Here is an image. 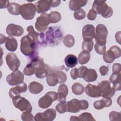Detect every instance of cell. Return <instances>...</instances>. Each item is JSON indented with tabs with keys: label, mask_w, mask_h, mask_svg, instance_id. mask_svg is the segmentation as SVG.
Returning a JSON list of instances; mask_svg holds the SVG:
<instances>
[{
	"label": "cell",
	"mask_w": 121,
	"mask_h": 121,
	"mask_svg": "<svg viewBox=\"0 0 121 121\" xmlns=\"http://www.w3.org/2000/svg\"><path fill=\"white\" fill-rule=\"evenodd\" d=\"M67 102L66 101L60 102L56 105L55 109L60 113H63L67 112Z\"/></svg>",
	"instance_id": "39"
},
{
	"label": "cell",
	"mask_w": 121,
	"mask_h": 121,
	"mask_svg": "<svg viewBox=\"0 0 121 121\" xmlns=\"http://www.w3.org/2000/svg\"><path fill=\"white\" fill-rule=\"evenodd\" d=\"M35 68L31 62L27 64L23 70L24 74L27 76H32V75L35 74Z\"/></svg>",
	"instance_id": "36"
},
{
	"label": "cell",
	"mask_w": 121,
	"mask_h": 121,
	"mask_svg": "<svg viewBox=\"0 0 121 121\" xmlns=\"http://www.w3.org/2000/svg\"><path fill=\"white\" fill-rule=\"evenodd\" d=\"M112 70L113 72L121 73V65L120 63H115L112 65Z\"/></svg>",
	"instance_id": "46"
},
{
	"label": "cell",
	"mask_w": 121,
	"mask_h": 121,
	"mask_svg": "<svg viewBox=\"0 0 121 121\" xmlns=\"http://www.w3.org/2000/svg\"><path fill=\"white\" fill-rule=\"evenodd\" d=\"M48 19L50 23H56L61 20V14L57 11H52L48 15Z\"/></svg>",
	"instance_id": "33"
},
{
	"label": "cell",
	"mask_w": 121,
	"mask_h": 121,
	"mask_svg": "<svg viewBox=\"0 0 121 121\" xmlns=\"http://www.w3.org/2000/svg\"><path fill=\"white\" fill-rule=\"evenodd\" d=\"M6 33L9 36H21L24 33L23 27L17 25L10 24L6 27Z\"/></svg>",
	"instance_id": "16"
},
{
	"label": "cell",
	"mask_w": 121,
	"mask_h": 121,
	"mask_svg": "<svg viewBox=\"0 0 121 121\" xmlns=\"http://www.w3.org/2000/svg\"><path fill=\"white\" fill-rule=\"evenodd\" d=\"M49 3L50 4V6L53 8L56 7L58 6L60 3V0H49Z\"/></svg>",
	"instance_id": "50"
},
{
	"label": "cell",
	"mask_w": 121,
	"mask_h": 121,
	"mask_svg": "<svg viewBox=\"0 0 121 121\" xmlns=\"http://www.w3.org/2000/svg\"><path fill=\"white\" fill-rule=\"evenodd\" d=\"M66 65L69 68H73L78 64V58L73 54H68L64 60Z\"/></svg>",
	"instance_id": "28"
},
{
	"label": "cell",
	"mask_w": 121,
	"mask_h": 121,
	"mask_svg": "<svg viewBox=\"0 0 121 121\" xmlns=\"http://www.w3.org/2000/svg\"><path fill=\"white\" fill-rule=\"evenodd\" d=\"M48 15L45 13H42L37 18L35 23V28L36 30L42 32L46 30L50 23L48 17Z\"/></svg>",
	"instance_id": "13"
},
{
	"label": "cell",
	"mask_w": 121,
	"mask_h": 121,
	"mask_svg": "<svg viewBox=\"0 0 121 121\" xmlns=\"http://www.w3.org/2000/svg\"><path fill=\"white\" fill-rule=\"evenodd\" d=\"M85 91L87 95L91 97L97 98L101 96V91L98 86L89 84L85 87Z\"/></svg>",
	"instance_id": "19"
},
{
	"label": "cell",
	"mask_w": 121,
	"mask_h": 121,
	"mask_svg": "<svg viewBox=\"0 0 121 121\" xmlns=\"http://www.w3.org/2000/svg\"><path fill=\"white\" fill-rule=\"evenodd\" d=\"M28 89L31 93L38 94L43 91V87L41 84L36 81H33L29 84Z\"/></svg>",
	"instance_id": "27"
},
{
	"label": "cell",
	"mask_w": 121,
	"mask_h": 121,
	"mask_svg": "<svg viewBox=\"0 0 121 121\" xmlns=\"http://www.w3.org/2000/svg\"><path fill=\"white\" fill-rule=\"evenodd\" d=\"M78 121H95L92 115L89 112H83L78 116Z\"/></svg>",
	"instance_id": "38"
},
{
	"label": "cell",
	"mask_w": 121,
	"mask_h": 121,
	"mask_svg": "<svg viewBox=\"0 0 121 121\" xmlns=\"http://www.w3.org/2000/svg\"><path fill=\"white\" fill-rule=\"evenodd\" d=\"M58 93L54 91H49L42 97L38 101V105L43 109L48 108L52 103L58 99Z\"/></svg>",
	"instance_id": "6"
},
{
	"label": "cell",
	"mask_w": 121,
	"mask_h": 121,
	"mask_svg": "<svg viewBox=\"0 0 121 121\" xmlns=\"http://www.w3.org/2000/svg\"><path fill=\"white\" fill-rule=\"evenodd\" d=\"M97 86L101 91V96L103 98H111L115 94V90L111 87L110 83L108 80H103L100 82Z\"/></svg>",
	"instance_id": "10"
},
{
	"label": "cell",
	"mask_w": 121,
	"mask_h": 121,
	"mask_svg": "<svg viewBox=\"0 0 121 121\" xmlns=\"http://www.w3.org/2000/svg\"><path fill=\"white\" fill-rule=\"evenodd\" d=\"M96 14H100L104 18H109L112 17L113 14V10L109 7L105 1L95 0L94 1L92 9Z\"/></svg>",
	"instance_id": "3"
},
{
	"label": "cell",
	"mask_w": 121,
	"mask_h": 121,
	"mask_svg": "<svg viewBox=\"0 0 121 121\" xmlns=\"http://www.w3.org/2000/svg\"><path fill=\"white\" fill-rule=\"evenodd\" d=\"M56 116V111L53 109H48L43 112H38L35 116V121H52Z\"/></svg>",
	"instance_id": "12"
},
{
	"label": "cell",
	"mask_w": 121,
	"mask_h": 121,
	"mask_svg": "<svg viewBox=\"0 0 121 121\" xmlns=\"http://www.w3.org/2000/svg\"><path fill=\"white\" fill-rule=\"evenodd\" d=\"M70 76L71 78L75 80L78 78V69L77 68H73L71 69L70 71Z\"/></svg>",
	"instance_id": "49"
},
{
	"label": "cell",
	"mask_w": 121,
	"mask_h": 121,
	"mask_svg": "<svg viewBox=\"0 0 121 121\" xmlns=\"http://www.w3.org/2000/svg\"><path fill=\"white\" fill-rule=\"evenodd\" d=\"M94 46V42L93 40L86 41L84 40L82 44V51H87L90 52L92 51Z\"/></svg>",
	"instance_id": "37"
},
{
	"label": "cell",
	"mask_w": 121,
	"mask_h": 121,
	"mask_svg": "<svg viewBox=\"0 0 121 121\" xmlns=\"http://www.w3.org/2000/svg\"><path fill=\"white\" fill-rule=\"evenodd\" d=\"M87 2V0H70L69 2V7L70 10L76 11L80 8L85 6Z\"/></svg>",
	"instance_id": "26"
},
{
	"label": "cell",
	"mask_w": 121,
	"mask_h": 121,
	"mask_svg": "<svg viewBox=\"0 0 121 121\" xmlns=\"http://www.w3.org/2000/svg\"><path fill=\"white\" fill-rule=\"evenodd\" d=\"M21 118L23 121H33L35 119L33 115L29 111L23 112L21 115Z\"/></svg>",
	"instance_id": "43"
},
{
	"label": "cell",
	"mask_w": 121,
	"mask_h": 121,
	"mask_svg": "<svg viewBox=\"0 0 121 121\" xmlns=\"http://www.w3.org/2000/svg\"><path fill=\"white\" fill-rule=\"evenodd\" d=\"M82 37L86 41H91L95 37V28L93 25L87 24L83 26Z\"/></svg>",
	"instance_id": "15"
},
{
	"label": "cell",
	"mask_w": 121,
	"mask_h": 121,
	"mask_svg": "<svg viewBox=\"0 0 121 121\" xmlns=\"http://www.w3.org/2000/svg\"><path fill=\"white\" fill-rule=\"evenodd\" d=\"M95 49L98 54L103 55L106 52L105 44H101L96 42L95 44Z\"/></svg>",
	"instance_id": "41"
},
{
	"label": "cell",
	"mask_w": 121,
	"mask_h": 121,
	"mask_svg": "<svg viewBox=\"0 0 121 121\" xmlns=\"http://www.w3.org/2000/svg\"><path fill=\"white\" fill-rule=\"evenodd\" d=\"M69 90L68 86L65 84H61L59 86L58 89V99L59 102L66 101V97L68 94Z\"/></svg>",
	"instance_id": "24"
},
{
	"label": "cell",
	"mask_w": 121,
	"mask_h": 121,
	"mask_svg": "<svg viewBox=\"0 0 121 121\" xmlns=\"http://www.w3.org/2000/svg\"><path fill=\"white\" fill-rule=\"evenodd\" d=\"M30 62L35 68V74L36 78H43L47 77L48 71L43 59L39 57H35Z\"/></svg>",
	"instance_id": "4"
},
{
	"label": "cell",
	"mask_w": 121,
	"mask_h": 121,
	"mask_svg": "<svg viewBox=\"0 0 121 121\" xmlns=\"http://www.w3.org/2000/svg\"><path fill=\"white\" fill-rule=\"evenodd\" d=\"M63 42L65 46L68 48H70L74 45L75 39L72 35H67L64 36Z\"/></svg>",
	"instance_id": "35"
},
{
	"label": "cell",
	"mask_w": 121,
	"mask_h": 121,
	"mask_svg": "<svg viewBox=\"0 0 121 121\" xmlns=\"http://www.w3.org/2000/svg\"><path fill=\"white\" fill-rule=\"evenodd\" d=\"M90 58L89 52L87 51L81 52L78 56V60L80 64L83 65L87 63Z\"/></svg>",
	"instance_id": "32"
},
{
	"label": "cell",
	"mask_w": 121,
	"mask_h": 121,
	"mask_svg": "<svg viewBox=\"0 0 121 121\" xmlns=\"http://www.w3.org/2000/svg\"><path fill=\"white\" fill-rule=\"evenodd\" d=\"M36 11L35 5L32 3H25L21 5L20 13L21 17L25 20H32Z\"/></svg>",
	"instance_id": "5"
},
{
	"label": "cell",
	"mask_w": 121,
	"mask_h": 121,
	"mask_svg": "<svg viewBox=\"0 0 121 121\" xmlns=\"http://www.w3.org/2000/svg\"><path fill=\"white\" fill-rule=\"evenodd\" d=\"M109 119L111 121H121V115L120 112H117L115 111H112L110 112L109 115Z\"/></svg>",
	"instance_id": "44"
},
{
	"label": "cell",
	"mask_w": 121,
	"mask_h": 121,
	"mask_svg": "<svg viewBox=\"0 0 121 121\" xmlns=\"http://www.w3.org/2000/svg\"><path fill=\"white\" fill-rule=\"evenodd\" d=\"M115 39L117 42H118L119 44L121 43V32L119 31L115 34Z\"/></svg>",
	"instance_id": "52"
},
{
	"label": "cell",
	"mask_w": 121,
	"mask_h": 121,
	"mask_svg": "<svg viewBox=\"0 0 121 121\" xmlns=\"http://www.w3.org/2000/svg\"><path fill=\"white\" fill-rule=\"evenodd\" d=\"M63 34L61 28L59 26L50 27L46 33V41L51 45H56L61 41Z\"/></svg>",
	"instance_id": "1"
},
{
	"label": "cell",
	"mask_w": 121,
	"mask_h": 121,
	"mask_svg": "<svg viewBox=\"0 0 121 121\" xmlns=\"http://www.w3.org/2000/svg\"><path fill=\"white\" fill-rule=\"evenodd\" d=\"M121 55L120 48L116 45H113L103 54V59L106 63H111L113 62L115 59L119 58Z\"/></svg>",
	"instance_id": "8"
},
{
	"label": "cell",
	"mask_w": 121,
	"mask_h": 121,
	"mask_svg": "<svg viewBox=\"0 0 121 121\" xmlns=\"http://www.w3.org/2000/svg\"><path fill=\"white\" fill-rule=\"evenodd\" d=\"M54 73L57 75L58 78L59 84L64 83L66 82L67 80V75L65 72L61 70H57L55 71Z\"/></svg>",
	"instance_id": "42"
},
{
	"label": "cell",
	"mask_w": 121,
	"mask_h": 121,
	"mask_svg": "<svg viewBox=\"0 0 121 121\" xmlns=\"http://www.w3.org/2000/svg\"><path fill=\"white\" fill-rule=\"evenodd\" d=\"M21 5L18 3L15 2H11L9 3L8 7H7L8 11L12 15H18L20 14V9Z\"/></svg>",
	"instance_id": "29"
},
{
	"label": "cell",
	"mask_w": 121,
	"mask_h": 121,
	"mask_svg": "<svg viewBox=\"0 0 121 121\" xmlns=\"http://www.w3.org/2000/svg\"><path fill=\"white\" fill-rule=\"evenodd\" d=\"M36 12L38 13H44L50 9L49 0H39L35 3Z\"/></svg>",
	"instance_id": "21"
},
{
	"label": "cell",
	"mask_w": 121,
	"mask_h": 121,
	"mask_svg": "<svg viewBox=\"0 0 121 121\" xmlns=\"http://www.w3.org/2000/svg\"><path fill=\"white\" fill-rule=\"evenodd\" d=\"M121 73L113 72L109 78L110 82L113 84L112 87L115 91L121 90Z\"/></svg>",
	"instance_id": "20"
},
{
	"label": "cell",
	"mask_w": 121,
	"mask_h": 121,
	"mask_svg": "<svg viewBox=\"0 0 121 121\" xmlns=\"http://www.w3.org/2000/svg\"><path fill=\"white\" fill-rule=\"evenodd\" d=\"M86 16V14L84 10L82 9H80L77 10H76L74 12V18L78 20L83 19Z\"/></svg>",
	"instance_id": "40"
},
{
	"label": "cell",
	"mask_w": 121,
	"mask_h": 121,
	"mask_svg": "<svg viewBox=\"0 0 121 121\" xmlns=\"http://www.w3.org/2000/svg\"><path fill=\"white\" fill-rule=\"evenodd\" d=\"M108 71H109V68L105 66H101L99 69V71L100 72V74L102 76H103L106 75L107 74Z\"/></svg>",
	"instance_id": "48"
},
{
	"label": "cell",
	"mask_w": 121,
	"mask_h": 121,
	"mask_svg": "<svg viewBox=\"0 0 121 121\" xmlns=\"http://www.w3.org/2000/svg\"><path fill=\"white\" fill-rule=\"evenodd\" d=\"M95 31V38L96 43L101 44H105L108 35V30L106 27L103 24H98L96 26Z\"/></svg>",
	"instance_id": "9"
},
{
	"label": "cell",
	"mask_w": 121,
	"mask_h": 121,
	"mask_svg": "<svg viewBox=\"0 0 121 121\" xmlns=\"http://www.w3.org/2000/svg\"><path fill=\"white\" fill-rule=\"evenodd\" d=\"M0 9H5V8H7L8 7L9 5V0H0Z\"/></svg>",
	"instance_id": "51"
},
{
	"label": "cell",
	"mask_w": 121,
	"mask_h": 121,
	"mask_svg": "<svg viewBox=\"0 0 121 121\" xmlns=\"http://www.w3.org/2000/svg\"><path fill=\"white\" fill-rule=\"evenodd\" d=\"M20 51L25 56H30L34 52L36 42L29 35L23 36L20 40Z\"/></svg>",
	"instance_id": "2"
},
{
	"label": "cell",
	"mask_w": 121,
	"mask_h": 121,
	"mask_svg": "<svg viewBox=\"0 0 121 121\" xmlns=\"http://www.w3.org/2000/svg\"><path fill=\"white\" fill-rule=\"evenodd\" d=\"M6 61L7 65L12 71L17 70L20 65V62L16 54L14 53H9L6 56Z\"/></svg>",
	"instance_id": "14"
},
{
	"label": "cell",
	"mask_w": 121,
	"mask_h": 121,
	"mask_svg": "<svg viewBox=\"0 0 121 121\" xmlns=\"http://www.w3.org/2000/svg\"><path fill=\"white\" fill-rule=\"evenodd\" d=\"M97 74L95 70L92 69H87L83 75V79L87 82H93L96 80Z\"/></svg>",
	"instance_id": "23"
},
{
	"label": "cell",
	"mask_w": 121,
	"mask_h": 121,
	"mask_svg": "<svg viewBox=\"0 0 121 121\" xmlns=\"http://www.w3.org/2000/svg\"><path fill=\"white\" fill-rule=\"evenodd\" d=\"M5 43V47L8 51L10 52L16 51L17 47V42L14 37L11 36L7 37Z\"/></svg>",
	"instance_id": "25"
},
{
	"label": "cell",
	"mask_w": 121,
	"mask_h": 121,
	"mask_svg": "<svg viewBox=\"0 0 121 121\" xmlns=\"http://www.w3.org/2000/svg\"><path fill=\"white\" fill-rule=\"evenodd\" d=\"M70 121H78V117L76 116H71L70 118Z\"/></svg>",
	"instance_id": "54"
},
{
	"label": "cell",
	"mask_w": 121,
	"mask_h": 121,
	"mask_svg": "<svg viewBox=\"0 0 121 121\" xmlns=\"http://www.w3.org/2000/svg\"><path fill=\"white\" fill-rule=\"evenodd\" d=\"M24 76L20 70L12 72L6 77V81L9 85L11 86L17 85L23 82Z\"/></svg>",
	"instance_id": "11"
},
{
	"label": "cell",
	"mask_w": 121,
	"mask_h": 121,
	"mask_svg": "<svg viewBox=\"0 0 121 121\" xmlns=\"http://www.w3.org/2000/svg\"><path fill=\"white\" fill-rule=\"evenodd\" d=\"M82 110L80 101L73 99L67 102V112L72 113L78 112Z\"/></svg>",
	"instance_id": "18"
},
{
	"label": "cell",
	"mask_w": 121,
	"mask_h": 121,
	"mask_svg": "<svg viewBox=\"0 0 121 121\" xmlns=\"http://www.w3.org/2000/svg\"><path fill=\"white\" fill-rule=\"evenodd\" d=\"M27 31L28 32V35L30 36L35 41L36 43L39 42V38H43V33L39 34L36 31H35L34 29V27L32 26H30L27 27Z\"/></svg>",
	"instance_id": "30"
},
{
	"label": "cell",
	"mask_w": 121,
	"mask_h": 121,
	"mask_svg": "<svg viewBox=\"0 0 121 121\" xmlns=\"http://www.w3.org/2000/svg\"><path fill=\"white\" fill-rule=\"evenodd\" d=\"M87 69V68L85 66H82L78 69V78H82L83 75L85 70Z\"/></svg>",
	"instance_id": "47"
},
{
	"label": "cell",
	"mask_w": 121,
	"mask_h": 121,
	"mask_svg": "<svg viewBox=\"0 0 121 121\" xmlns=\"http://www.w3.org/2000/svg\"><path fill=\"white\" fill-rule=\"evenodd\" d=\"M12 99L14 106L21 111H29L32 110V107L30 103L25 98L20 95L14 97Z\"/></svg>",
	"instance_id": "7"
},
{
	"label": "cell",
	"mask_w": 121,
	"mask_h": 121,
	"mask_svg": "<svg viewBox=\"0 0 121 121\" xmlns=\"http://www.w3.org/2000/svg\"><path fill=\"white\" fill-rule=\"evenodd\" d=\"M112 104L111 98H103L102 99L95 101L93 104L94 107L97 110H101L104 107H108Z\"/></svg>",
	"instance_id": "22"
},
{
	"label": "cell",
	"mask_w": 121,
	"mask_h": 121,
	"mask_svg": "<svg viewBox=\"0 0 121 121\" xmlns=\"http://www.w3.org/2000/svg\"><path fill=\"white\" fill-rule=\"evenodd\" d=\"M96 13L93 9H91L89 11L87 15V17L89 20H94L96 18Z\"/></svg>",
	"instance_id": "45"
},
{
	"label": "cell",
	"mask_w": 121,
	"mask_h": 121,
	"mask_svg": "<svg viewBox=\"0 0 121 121\" xmlns=\"http://www.w3.org/2000/svg\"><path fill=\"white\" fill-rule=\"evenodd\" d=\"M6 37L5 35L0 34V44L3 43L4 42H5L6 40Z\"/></svg>",
	"instance_id": "53"
},
{
	"label": "cell",
	"mask_w": 121,
	"mask_h": 121,
	"mask_svg": "<svg viewBox=\"0 0 121 121\" xmlns=\"http://www.w3.org/2000/svg\"><path fill=\"white\" fill-rule=\"evenodd\" d=\"M46 82L50 86H54L59 83V79L57 75L54 73H50L47 76Z\"/></svg>",
	"instance_id": "31"
},
{
	"label": "cell",
	"mask_w": 121,
	"mask_h": 121,
	"mask_svg": "<svg viewBox=\"0 0 121 121\" xmlns=\"http://www.w3.org/2000/svg\"><path fill=\"white\" fill-rule=\"evenodd\" d=\"M27 85L22 82L17 85L16 87L11 88L9 89V94L11 98H13L14 97L18 95H20L21 93H25L27 91Z\"/></svg>",
	"instance_id": "17"
},
{
	"label": "cell",
	"mask_w": 121,
	"mask_h": 121,
	"mask_svg": "<svg viewBox=\"0 0 121 121\" xmlns=\"http://www.w3.org/2000/svg\"><path fill=\"white\" fill-rule=\"evenodd\" d=\"M72 92L76 95H81L84 91V86L79 83L73 84L71 86Z\"/></svg>",
	"instance_id": "34"
}]
</instances>
